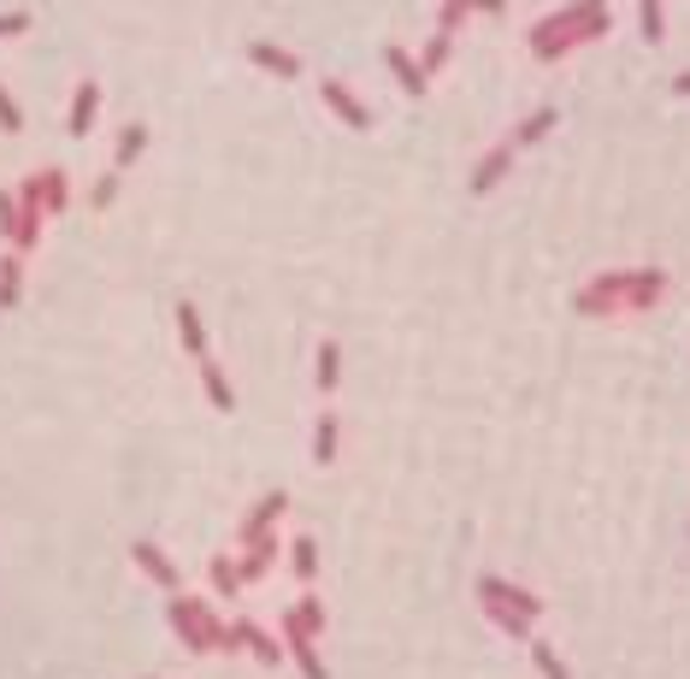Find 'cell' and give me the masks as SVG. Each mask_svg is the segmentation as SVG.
<instances>
[{"instance_id":"obj_23","label":"cell","mask_w":690,"mask_h":679,"mask_svg":"<svg viewBox=\"0 0 690 679\" xmlns=\"http://www.w3.org/2000/svg\"><path fill=\"white\" fill-rule=\"evenodd\" d=\"M289 567H296L301 585H314L319 580V543L314 538H296V543H289Z\"/></svg>"},{"instance_id":"obj_25","label":"cell","mask_w":690,"mask_h":679,"mask_svg":"<svg viewBox=\"0 0 690 679\" xmlns=\"http://www.w3.org/2000/svg\"><path fill=\"white\" fill-rule=\"evenodd\" d=\"M314 461L319 467L337 461V414H319V426H314Z\"/></svg>"},{"instance_id":"obj_29","label":"cell","mask_w":690,"mask_h":679,"mask_svg":"<svg viewBox=\"0 0 690 679\" xmlns=\"http://www.w3.org/2000/svg\"><path fill=\"white\" fill-rule=\"evenodd\" d=\"M637 24H644V42H661V36H667L661 0H637Z\"/></svg>"},{"instance_id":"obj_32","label":"cell","mask_w":690,"mask_h":679,"mask_svg":"<svg viewBox=\"0 0 690 679\" xmlns=\"http://www.w3.org/2000/svg\"><path fill=\"white\" fill-rule=\"evenodd\" d=\"M113 201H118V172H100V178H95V190H89V208L107 213Z\"/></svg>"},{"instance_id":"obj_7","label":"cell","mask_w":690,"mask_h":679,"mask_svg":"<svg viewBox=\"0 0 690 679\" xmlns=\"http://www.w3.org/2000/svg\"><path fill=\"white\" fill-rule=\"evenodd\" d=\"M284 508H289V497H284V490H266V497L248 508V520H243V550H248V543H266V538H278L272 526H278V514H284Z\"/></svg>"},{"instance_id":"obj_30","label":"cell","mask_w":690,"mask_h":679,"mask_svg":"<svg viewBox=\"0 0 690 679\" xmlns=\"http://www.w3.org/2000/svg\"><path fill=\"white\" fill-rule=\"evenodd\" d=\"M485 615L502 626L508 638H526V644H531V620H526V615H513V608H496V603H485Z\"/></svg>"},{"instance_id":"obj_11","label":"cell","mask_w":690,"mask_h":679,"mask_svg":"<svg viewBox=\"0 0 690 679\" xmlns=\"http://www.w3.org/2000/svg\"><path fill=\"white\" fill-rule=\"evenodd\" d=\"M95 113H100V83L83 77L77 95H72V113H65V130H72V136H89V130H95Z\"/></svg>"},{"instance_id":"obj_21","label":"cell","mask_w":690,"mask_h":679,"mask_svg":"<svg viewBox=\"0 0 690 679\" xmlns=\"http://www.w3.org/2000/svg\"><path fill=\"white\" fill-rule=\"evenodd\" d=\"M142 148H148V125H125V130H118L113 172H125V166H136V160H142Z\"/></svg>"},{"instance_id":"obj_12","label":"cell","mask_w":690,"mask_h":679,"mask_svg":"<svg viewBox=\"0 0 690 679\" xmlns=\"http://www.w3.org/2000/svg\"><path fill=\"white\" fill-rule=\"evenodd\" d=\"M508 166H513V142H502V148H490L485 160H478V172H473V195H490L496 183L508 178Z\"/></svg>"},{"instance_id":"obj_16","label":"cell","mask_w":690,"mask_h":679,"mask_svg":"<svg viewBox=\"0 0 690 679\" xmlns=\"http://www.w3.org/2000/svg\"><path fill=\"white\" fill-rule=\"evenodd\" d=\"M337 379H342V349L331 343V337H325V343L314 349V384H319V396H331Z\"/></svg>"},{"instance_id":"obj_8","label":"cell","mask_w":690,"mask_h":679,"mask_svg":"<svg viewBox=\"0 0 690 679\" xmlns=\"http://www.w3.org/2000/svg\"><path fill=\"white\" fill-rule=\"evenodd\" d=\"M284 650L296 656L301 679H331V673H325V661H319V650H314V633H301L296 615H284Z\"/></svg>"},{"instance_id":"obj_20","label":"cell","mask_w":690,"mask_h":679,"mask_svg":"<svg viewBox=\"0 0 690 679\" xmlns=\"http://www.w3.org/2000/svg\"><path fill=\"white\" fill-rule=\"evenodd\" d=\"M178 337H183V349L195 354H206V326H201V314H195V301H178Z\"/></svg>"},{"instance_id":"obj_24","label":"cell","mask_w":690,"mask_h":679,"mask_svg":"<svg viewBox=\"0 0 690 679\" xmlns=\"http://www.w3.org/2000/svg\"><path fill=\"white\" fill-rule=\"evenodd\" d=\"M448 60H455V36H448V30H437V36L425 42V54H420V72H425V77H437Z\"/></svg>"},{"instance_id":"obj_34","label":"cell","mask_w":690,"mask_h":679,"mask_svg":"<svg viewBox=\"0 0 690 679\" xmlns=\"http://www.w3.org/2000/svg\"><path fill=\"white\" fill-rule=\"evenodd\" d=\"M467 19H473V7H467V0H448V7H443V19H437V30H448V36H455V30L467 24Z\"/></svg>"},{"instance_id":"obj_17","label":"cell","mask_w":690,"mask_h":679,"mask_svg":"<svg viewBox=\"0 0 690 679\" xmlns=\"http://www.w3.org/2000/svg\"><path fill=\"white\" fill-rule=\"evenodd\" d=\"M272 555H278V538H266V543H248V550H243V562H236V580H243V585L266 580V573H272Z\"/></svg>"},{"instance_id":"obj_33","label":"cell","mask_w":690,"mask_h":679,"mask_svg":"<svg viewBox=\"0 0 690 679\" xmlns=\"http://www.w3.org/2000/svg\"><path fill=\"white\" fill-rule=\"evenodd\" d=\"M0 130H7V136L24 130V113H19V100L7 95V83H0Z\"/></svg>"},{"instance_id":"obj_6","label":"cell","mask_w":690,"mask_h":679,"mask_svg":"<svg viewBox=\"0 0 690 679\" xmlns=\"http://www.w3.org/2000/svg\"><path fill=\"white\" fill-rule=\"evenodd\" d=\"M130 562L142 567V573H148V580L160 585V591H178V585H183V580H178V562H171V555L160 550V543H148V538H136V543H130Z\"/></svg>"},{"instance_id":"obj_14","label":"cell","mask_w":690,"mask_h":679,"mask_svg":"<svg viewBox=\"0 0 690 679\" xmlns=\"http://www.w3.org/2000/svg\"><path fill=\"white\" fill-rule=\"evenodd\" d=\"M248 60L261 65L272 77H301V60L289 54V47H272V42H248Z\"/></svg>"},{"instance_id":"obj_37","label":"cell","mask_w":690,"mask_h":679,"mask_svg":"<svg viewBox=\"0 0 690 679\" xmlns=\"http://www.w3.org/2000/svg\"><path fill=\"white\" fill-rule=\"evenodd\" d=\"M672 95H690V72H679V77H672Z\"/></svg>"},{"instance_id":"obj_31","label":"cell","mask_w":690,"mask_h":679,"mask_svg":"<svg viewBox=\"0 0 690 679\" xmlns=\"http://www.w3.org/2000/svg\"><path fill=\"white\" fill-rule=\"evenodd\" d=\"M0 236H7V248H12V236H19V195L12 190H0Z\"/></svg>"},{"instance_id":"obj_15","label":"cell","mask_w":690,"mask_h":679,"mask_svg":"<svg viewBox=\"0 0 690 679\" xmlns=\"http://www.w3.org/2000/svg\"><path fill=\"white\" fill-rule=\"evenodd\" d=\"M24 301V254L7 248L0 254V308H19Z\"/></svg>"},{"instance_id":"obj_18","label":"cell","mask_w":690,"mask_h":679,"mask_svg":"<svg viewBox=\"0 0 690 679\" xmlns=\"http://www.w3.org/2000/svg\"><path fill=\"white\" fill-rule=\"evenodd\" d=\"M236 638H243V650H254V656H261V661H266V668H272V661H278V656H284V644H278V638H272V633H266V626H254V620H236Z\"/></svg>"},{"instance_id":"obj_1","label":"cell","mask_w":690,"mask_h":679,"mask_svg":"<svg viewBox=\"0 0 690 679\" xmlns=\"http://www.w3.org/2000/svg\"><path fill=\"white\" fill-rule=\"evenodd\" d=\"M667 296V272L661 266H619V272H602L584 290L573 296L578 314H596V319H614V314H644Z\"/></svg>"},{"instance_id":"obj_35","label":"cell","mask_w":690,"mask_h":679,"mask_svg":"<svg viewBox=\"0 0 690 679\" xmlns=\"http://www.w3.org/2000/svg\"><path fill=\"white\" fill-rule=\"evenodd\" d=\"M24 30H30V12H0V42L24 36Z\"/></svg>"},{"instance_id":"obj_5","label":"cell","mask_w":690,"mask_h":679,"mask_svg":"<svg viewBox=\"0 0 690 679\" xmlns=\"http://www.w3.org/2000/svg\"><path fill=\"white\" fill-rule=\"evenodd\" d=\"M12 195H19V236H12V248L30 254V248H36V236H42V219H47V213H42V183L24 178Z\"/></svg>"},{"instance_id":"obj_22","label":"cell","mask_w":690,"mask_h":679,"mask_svg":"<svg viewBox=\"0 0 690 679\" xmlns=\"http://www.w3.org/2000/svg\"><path fill=\"white\" fill-rule=\"evenodd\" d=\"M549 130H555V107H538V113H526V118H520V130H513V148H531V142H543Z\"/></svg>"},{"instance_id":"obj_13","label":"cell","mask_w":690,"mask_h":679,"mask_svg":"<svg viewBox=\"0 0 690 679\" xmlns=\"http://www.w3.org/2000/svg\"><path fill=\"white\" fill-rule=\"evenodd\" d=\"M201 384H206V402H213L219 407V414H231V407H236V390H231V379H224V367L213 361V354H201Z\"/></svg>"},{"instance_id":"obj_28","label":"cell","mask_w":690,"mask_h":679,"mask_svg":"<svg viewBox=\"0 0 690 679\" xmlns=\"http://www.w3.org/2000/svg\"><path fill=\"white\" fill-rule=\"evenodd\" d=\"M289 615H296V620H301V633H314V638L325 633V603L314 597V591H307V597H301L296 608H289Z\"/></svg>"},{"instance_id":"obj_3","label":"cell","mask_w":690,"mask_h":679,"mask_svg":"<svg viewBox=\"0 0 690 679\" xmlns=\"http://www.w3.org/2000/svg\"><path fill=\"white\" fill-rule=\"evenodd\" d=\"M166 620H171V633L183 638V650H219L224 644V620L206 608V597H189V591H171V608H166Z\"/></svg>"},{"instance_id":"obj_4","label":"cell","mask_w":690,"mask_h":679,"mask_svg":"<svg viewBox=\"0 0 690 679\" xmlns=\"http://www.w3.org/2000/svg\"><path fill=\"white\" fill-rule=\"evenodd\" d=\"M478 603L513 608V615H526V620H538V615H543V597H531V591H520L513 580H496V573H485V580H478Z\"/></svg>"},{"instance_id":"obj_9","label":"cell","mask_w":690,"mask_h":679,"mask_svg":"<svg viewBox=\"0 0 690 679\" xmlns=\"http://www.w3.org/2000/svg\"><path fill=\"white\" fill-rule=\"evenodd\" d=\"M319 95H325V107H331V113H337L349 130H367V125H372V113L360 107V100H354V89H349L342 77H325V83H319Z\"/></svg>"},{"instance_id":"obj_2","label":"cell","mask_w":690,"mask_h":679,"mask_svg":"<svg viewBox=\"0 0 690 679\" xmlns=\"http://www.w3.org/2000/svg\"><path fill=\"white\" fill-rule=\"evenodd\" d=\"M608 0H573V7H561V12H549V19H538L526 30V47H531V60H566L573 47L584 42H596V36H608Z\"/></svg>"},{"instance_id":"obj_27","label":"cell","mask_w":690,"mask_h":679,"mask_svg":"<svg viewBox=\"0 0 690 679\" xmlns=\"http://www.w3.org/2000/svg\"><path fill=\"white\" fill-rule=\"evenodd\" d=\"M531 661H538L543 679H573V673H566V661H561V650H549L543 638H531Z\"/></svg>"},{"instance_id":"obj_19","label":"cell","mask_w":690,"mask_h":679,"mask_svg":"<svg viewBox=\"0 0 690 679\" xmlns=\"http://www.w3.org/2000/svg\"><path fill=\"white\" fill-rule=\"evenodd\" d=\"M36 183H42V213H65V208H72V183H65L60 166L36 172Z\"/></svg>"},{"instance_id":"obj_26","label":"cell","mask_w":690,"mask_h":679,"mask_svg":"<svg viewBox=\"0 0 690 679\" xmlns=\"http://www.w3.org/2000/svg\"><path fill=\"white\" fill-rule=\"evenodd\" d=\"M206 580H213V591H219V597H236V591H243V580H236V562H231V555H213Z\"/></svg>"},{"instance_id":"obj_36","label":"cell","mask_w":690,"mask_h":679,"mask_svg":"<svg viewBox=\"0 0 690 679\" xmlns=\"http://www.w3.org/2000/svg\"><path fill=\"white\" fill-rule=\"evenodd\" d=\"M467 7H473V12H490V19H502V12H508V0H467Z\"/></svg>"},{"instance_id":"obj_10","label":"cell","mask_w":690,"mask_h":679,"mask_svg":"<svg viewBox=\"0 0 690 679\" xmlns=\"http://www.w3.org/2000/svg\"><path fill=\"white\" fill-rule=\"evenodd\" d=\"M384 60H390V72H395V83H402V89H407L413 100H425V95H431V77L420 72V60H413V54H407V47H402V42H390V47H384Z\"/></svg>"}]
</instances>
